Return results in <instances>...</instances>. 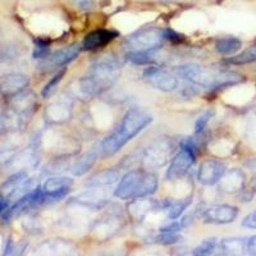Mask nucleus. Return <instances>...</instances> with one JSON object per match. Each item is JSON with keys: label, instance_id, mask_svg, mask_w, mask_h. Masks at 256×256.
<instances>
[{"label": "nucleus", "instance_id": "nucleus-1", "mask_svg": "<svg viewBox=\"0 0 256 256\" xmlns=\"http://www.w3.org/2000/svg\"><path fill=\"white\" fill-rule=\"evenodd\" d=\"M122 63L112 54L102 56L95 62L86 76L81 77L73 88V96L82 99H92L113 86L120 76Z\"/></svg>", "mask_w": 256, "mask_h": 256}, {"label": "nucleus", "instance_id": "nucleus-2", "mask_svg": "<svg viewBox=\"0 0 256 256\" xmlns=\"http://www.w3.org/2000/svg\"><path fill=\"white\" fill-rule=\"evenodd\" d=\"M152 122V116L142 108H131L122 118L118 127L100 144V156L110 158L118 152L126 144L134 140Z\"/></svg>", "mask_w": 256, "mask_h": 256}, {"label": "nucleus", "instance_id": "nucleus-3", "mask_svg": "<svg viewBox=\"0 0 256 256\" xmlns=\"http://www.w3.org/2000/svg\"><path fill=\"white\" fill-rule=\"evenodd\" d=\"M177 76L195 84L196 88L216 91L244 81L242 74L218 67H202L198 64H184L176 70Z\"/></svg>", "mask_w": 256, "mask_h": 256}, {"label": "nucleus", "instance_id": "nucleus-4", "mask_svg": "<svg viewBox=\"0 0 256 256\" xmlns=\"http://www.w3.org/2000/svg\"><path fill=\"white\" fill-rule=\"evenodd\" d=\"M159 186L158 176L148 169H132L123 176L114 190V196L120 200L148 198L154 195Z\"/></svg>", "mask_w": 256, "mask_h": 256}, {"label": "nucleus", "instance_id": "nucleus-5", "mask_svg": "<svg viewBox=\"0 0 256 256\" xmlns=\"http://www.w3.org/2000/svg\"><path fill=\"white\" fill-rule=\"evenodd\" d=\"M176 152V142L169 137H160L146 146L141 154V162L148 170L163 168L172 159Z\"/></svg>", "mask_w": 256, "mask_h": 256}, {"label": "nucleus", "instance_id": "nucleus-6", "mask_svg": "<svg viewBox=\"0 0 256 256\" xmlns=\"http://www.w3.org/2000/svg\"><path fill=\"white\" fill-rule=\"evenodd\" d=\"M196 154H198V145L192 137L182 141L180 145V152L170 160L166 174V180H176L186 176L192 166L195 164Z\"/></svg>", "mask_w": 256, "mask_h": 256}, {"label": "nucleus", "instance_id": "nucleus-7", "mask_svg": "<svg viewBox=\"0 0 256 256\" xmlns=\"http://www.w3.org/2000/svg\"><path fill=\"white\" fill-rule=\"evenodd\" d=\"M164 31L156 27H145L134 35L128 36L123 45L128 52H152L166 44Z\"/></svg>", "mask_w": 256, "mask_h": 256}, {"label": "nucleus", "instance_id": "nucleus-8", "mask_svg": "<svg viewBox=\"0 0 256 256\" xmlns=\"http://www.w3.org/2000/svg\"><path fill=\"white\" fill-rule=\"evenodd\" d=\"M36 105H38V100H36L35 92L24 88L20 92L13 95L12 98H9L8 110H10L18 116L22 128L24 130L31 120L34 113H35Z\"/></svg>", "mask_w": 256, "mask_h": 256}, {"label": "nucleus", "instance_id": "nucleus-9", "mask_svg": "<svg viewBox=\"0 0 256 256\" xmlns=\"http://www.w3.org/2000/svg\"><path fill=\"white\" fill-rule=\"evenodd\" d=\"M81 50L82 45L73 44L54 52H50L46 58L41 59V62L38 63V70L42 72H48L56 67H66L67 64H70L80 56Z\"/></svg>", "mask_w": 256, "mask_h": 256}, {"label": "nucleus", "instance_id": "nucleus-10", "mask_svg": "<svg viewBox=\"0 0 256 256\" xmlns=\"http://www.w3.org/2000/svg\"><path fill=\"white\" fill-rule=\"evenodd\" d=\"M142 78L146 84L163 92H172L178 88L177 77L160 67H148L142 72Z\"/></svg>", "mask_w": 256, "mask_h": 256}, {"label": "nucleus", "instance_id": "nucleus-11", "mask_svg": "<svg viewBox=\"0 0 256 256\" xmlns=\"http://www.w3.org/2000/svg\"><path fill=\"white\" fill-rule=\"evenodd\" d=\"M237 216H238V209L236 206L227 204L212 205V206H208L204 210H201L200 214L204 223L216 224V226L233 223L236 220Z\"/></svg>", "mask_w": 256, "mask_h": 256}, {"label": "nucleus", "instance_id": "nucleus-12", "mask_svg": "<svg viewBox=\"0 0 256 256\" xmlns=\"http://www.w3.org/2000/svg\"><path fill=\"white\" fill-rule=\"evenodd\" d=\"M106 187H91L88 191L74 196L70 202L88 208L90 210H102L109 204V198L106 194Z\"/></svg>", "mask_w": 256, "mask_h": 256}, {"label": "nucleus", "instance_id": "nucleus-13", "mask_svg": "<svg viewBox=\"0 0 256 256\" xmlns=\"http://www.w3.org/2000/svg\"><path fill=\"white\" fill-rule=\"evenodd\" d=\"M72 186L73 180L70 177H63V176L49 177L41 186L45 194V202L48 201L52 202V201H59L64 198L70 194Z\"/></svg>", "mask_w": 256, "mask_h": 256}, {"label": "nucleus", "instance_id": "nucleus-14", "mask_svg": "<svg viewBox=\"0 0 256 256\" xmlns=\"http://www.w3.org/2000/svg\"><path fill=\"white\" fill-rule=\"evenodd\" d=\"M227 168L216 159H208L198 169V180L202 186H216L223 177Z\"/></svg>", "mask_w": 256, "mask_h": 256}, {"label": "nucleus", "instance_id": "nucleus-15", "mask_svg": "<svg viewBox=\"0 0 256 256\" xmlns=\"http://www.w3.org/2000/svg\"><path fill=\"white\" fill-rule=\"evenodd\" d=\"M72 116V99L70 98H62L49 105L45 112V120L52 124H60L67 122Z\"/></svg>", "mask_w": 256, "mask_h": 256}, {"label": "nucleus", "instance_id": "nucleus-16", "mask_svg": "<svg viewBox=\"0 0 256 256\" xmlns=\"http://www.w3.org/2000/svg\"><path fill=\"white\" fill-rule=\"evenodd\" d=\"M118 32L114 30H95L90 32L88 36H84L82 41V50L86 52H94L99 50L109 45L113 40L118 38Z\"/></svg>", "mask_w": 256, "mask_h": 256}, {"label": "nucleus", "instance_id": "nucleus-17", "mask_svg": "<svg viewBox=\"0 0 256 256\" xmlns=\"http://www.w3.org/2000/svg\"><path fill=\"white\" fill-rule=\"evenodd\" d=\"M123 220H124V218H123L122 210H116V208H114V209H112V212H106L102 218L98 219V222L94 224V232L102 233L106 238V237L114 234L122 227Z\"/></svg>", "mask_w": 256, "mask_h": 256}, {"label": "nucleus", "instance_id": "nucleus-18", "mask_svg": "<svg viewBox=\"0 0 256 256\" xmlns=\"http://www.w3.org/2000/svg\"><path fill=\"white\" fill-rule=\"evenodd\" d=\"M244 184H246L244 173L237 168L226 170L223 177L218 182L219 190L224 194H238L244 188Z\"/></svg>", "mask_w": 256, "mask_h": 256}, {"label": "nucleus", "instance_id": "nucleus-19", "mask_svg": "<svg viewBox=\"0 0 256 256\" xmlns=\"http://www.w3.org/2000/svg\"><path fill=\"white\" fill-rule=\"evenodd\" d=\"M30 80L24 74L20 73H10L0 78V92L4 98H12L16 94L20 92L28 86Z\"/></svg>", "mask_w": 256, "mask_h": 256}, {"label": "nucleus", "instance_id": "nucleus-20", "mask_svg": "<svg viewBox=\"0 0 256 256\" xmlns=\"http://www.w3.org/2000/svg\"><path fill=\"white\" fill-rule=\"evenodd\" d=\"M159 209H160L159 201L152 200V198H134V200L127 205L128 214L131 216L132 219L138 222L144 220V219L148 216V212H155V210H159Z\"/></svg>", "mask_w": 256, "mask_h": 256}, {"label": "nucleus", "instance_id": "nucleus-21", "mask_svg": "<svg viewBox=\"0 0 256 256\" xmlns=\"http://www.w3.org/2000/svg\"><path fill=\"white\" fill-rule=\"evenodd\" d=\"M100 156V146L98 148H91L90 152H88L84 155H82L81 158L74 162L72 166H70V172L73 176L80 177V176H84V173L88 172L94 166H95L96 160Z\"/></svg>", "mask_w": 256, "mask_h": 256}, {"label": "nucleus", "instance_id": "nucleus-22", "mask_svg": "<svg viewBox=\"0 0 256 256\" xmlns=\"http://www.w3.org/2000/svg\"><path fill=\"white\" fill-rule=\"evenodd\" d=\"M192 196L180 198V200H172V198H166L160 202V209L166 210L169 219H178L184 210L188 209L190 205L192 204Z\"/></svg>", "mask_w": 256, "mask_h": 256}, {"label": "nucleus", "instance_id": "nucleus-23", "mask_svg": "<svg viewBox=\"0 0 256 256\" xmlns=\"http://www.w3.org/2000/svg\"><path fill=\"white\" fill-rule=\"evenodd\" d=\"M246 240L242 237H226L219 241L218 248L224 255H238L246 250Z\"/></svg>", "mask_w": 256, "mask_h": 256}, {"label": "nucleus", "instance_id": "nucleus-24", "mask_svg": "<svg viewBox=\"0 0 256 256\" xmlns=\"http://www.w3.org/2000/svg\"><path fill=\"white\" fill-rule=\"evenodd\" d=\"M120 180V172L116 169H106L102 172L94 174L88 180V187H109L118 182Z\"/></svg>", "mask_w": 256, "mask_h": 256}, {"label": "nucleus", "instance_id": "nucleus-25", "mask_svg": "<svg viewBox=\"0 0 256 256\" xmlns=\"http://www.w3.org/2000/svg\"><path fill=\"white\" fill-rule=\"evenodd\" d=\"M242 46V41L233 36H227V38H218L216 42V49L219 54L226 56H230L234 52H238Z\"/></svg>", "mask_w": 256, "mask_h": 256}, {"label": "nucleus", "instance_id": "nucleus-26", "mask_svg": "<svg viewBox=\"0 0 256 256\" xmlns=\"http://www.w3.org/2000/svg\"><path fill=\"white\" fill-rule=\"evenodd\" d=\"M42 250L50 251L49 254H60V255H73L76 254V246L66 240H54L42 244Z\"/></svg>", "mask_w": 256, "mask_h": 256}, {"label": "nucleus", "instance_id": "nucleus-27", "mask_svg": "<svg viewBox=\"0 0 256 256\" xmlns=\"http://www.w3.org/2000/svg\"><path fill=\"white\" fill-rule=\"evenodd\" d=\"M226 62L230 64H234V66H242V64L255 63L256 62V42L248 46V49L240 52L236 56H230L226 59Z\"/></svg>", "mask_w": 256, "mask_h": 256}, {"label": "nucleus", "instance_id": "nucleus-28", "mask_svg": "<svg viewBox=\"0 0 256 256\" xmlns=\"http://www.w3.org/2000/svg\"><path fill=\"white\" fill-rule=\"evenodd\" d=\"M27 178H28V174H27V172H24V170L14 173V174L10 176V177L2 184V187H0L2 191L0 192H3L4 195H8L9 192L12 191V190H14L17 186H20V184H22V182H24Z\"/></svg>", "mask_w": 256, "mask_h": 256}, {"label": "nucleus", "instance_id": "nucleus-29", "mask_svg": "<svg viewBox=\"0 0 256 256\" xmlns=\"http://www.w3.org/2000/svg\"><path fill=\"white\" fill-rule=\"evenodd\" d=\"M126 59L131 62L132 64H136V66H150V64L154 63L152 52H127Z\"/></svg>", "mask_w": 256, "mask_h": 256}, {"label": "nucleus", "instance_id": "nucleus-30", "mask_svg": "<svg viewBox=\"0 0 256 256\" xmlns=\"http://www.w3.org/2000/svg\"><path fill=\"white\" fill-rule=\"evenodd\" d=\"M216 248H218V241H216V238H208L201 242L198 248H194L191 254L192 255H198V256L210 255V254H212L216 250Z\"/></svg>", "mask_w": 256, "mask_h": 256}, {"label": "nucleus", "instance_id": "nucleus-31", "mask_svg": "<svg viewBox=\"0 0 256 256\" xmlns=\"http://www.w3.org/2000/svg\"><path fill=\"white\" fill-rule=\"evenodd\" d=\"M18 152V148L14 145L0 146V168L8 166L16 158Z\"/></svg>", "mask_w": 256, "mask_h": 256}, {"label": "nucleus", "instance_id": "nucleus-32", "mask_svg": "<svg viewBox=\"0 0 256 256\" xmlns=\"http://www.w3.org/2000/svg\"><path fill=\"white\" fill-rule=\"evenodd\" d=\"M155 242L159 244H164V246H170V244H176L182 240L180 232H160V234L155 236Z\"/></svg>", "mask_w": 256, "mask_h": 256}, {"label": "nucleus", "instance_id": "nucleus-33", "mask_svg": "<svg viewBox=\"0 0 256 256\" xmlns=\"http://www.w3.org/2000/svg\"><path fill=\"white\" fill-rule=\"evenodd\" d=\"M50 54V44L49 41L42 40V38H36L35 49L32 52V56L35 59H44Z\"/></svg>", "mask_w": 256, "mask_h": 256}, {"label": "nucleus", "instance_id": "nucleus-34", "mask_svg": "<svg viewBox=\"0 0 256 256\" xmlns=\"http://www.w3.org/2000/svg\"><path fill=\"white\" fill-rule=\"evenodd\" d=\"M64 74H66V68L59 70L56 76L52 77V78L46 84H45L44 88H42V91H41V95H42V98H45V99H46V98H50V96H52V94L54 92V90L56 88V86H58L59 82L62 81V77H63Z\"/></svg>", "mask_w": 256, "mask_h": 256}, {"label": "nucleus", "instance_id": "nucleus-35", "mask_svg": "<svg viewBox=\"0 0 256 256\" xmlns=\"http://www.w3.org/2000/svg\"><path fill=\"white\" fill-rule=\"evenodd\" d=\"M214 114H216V110H214V109H208V110H205L204 113L198 116L195 122V134H200L204 132V130L206 128V126H208V123L212 120V118L214 116Z\"/></svg>", "mask_w": 256, "mask_h": 256}, {"label": "nucleus", "instance_id": "nucleus-36", "mask_svg": "<svg viewBox=\"0 0 256 256\" xmlns=\"http://www.w3.org/2000/svg\"><path fill=\"white\" fill-rule=\"evenodd\" d=\"M20 52H18L17 46L13 45H0V63H6V62L13 60L17 58Z\"/></svg>", "mask_w": 256, "mask_h": 256}, {"label": "nucleus", "instance_id": "nucleus-37", "mask_svg": "<svg viewBox=\"0 0 256 256\" xmlns=\"http://www.w3.org/2000/svg\"><path fill=\"white\" fill-rule=\"evenodd\" d=\"M182 224L180 222H177L176 219H172V220H169L168 223H164L162 227L159 228L160 232H180L182 230Z\"/></svg>", "mask_w": 256, "mask_h": 256}, {"label": "nucleus", "instance_id": "nucleus-38", "mask_svg": "<svg viewBox=\"0 0 256 256\" xmlns=\"http://www.w3.org/2000/svg\"><path fill=\"white\" fill-rule=\"evenodd\" d=\"M164 36H166V41H170V42H174V44H180L184 40V38L177 32L172 31V30H166L164 31Z\"/></svg>", "mask_w": 256, "mask_h": 256}, {"label": "nucleus", "instance_id": "nucleus-39", "mask_svg": "<svg viewBox=\"0 0 256 256\" xmlns=\"http://www.w3.org/2000/svg\"><path fill=\"white\" fill-rule=\"evenodd\" d=\"M242 226L250 228V230H256V210L244 216V220H242Z\"/></svg>", "mask_w": 256, "mask_h": 256}, {"label": "nucleus", "instance_id": "nucleus-40", "mask_svg": "<svg viewBox=\"0 0 256 256\" xmlns=\"http://www.w3.org/2000/svg\"><path fill=\"white\" fill-rule=\"evenodd\" d=\"M73 3L82 10H92L96 6L95 0H73Z\"/></svg>", "mask_w": 256, "mask_h": 256}, {"label": "nucleus", "instance_id": "nucleus-41", "mask_svg": "<svg viewBox=\"0 0 256 256\" xmlns=\"http://www.w3.org/2000/svg\"><path fill=\"white\" fill-rule=\"evenodd\" d=\"M246 254L248 255H256V234L246 240Z\"/></svg>", "mask_w": 256, "mask_h": 256}, {"label": "nucleus", "instance_id": "nucleus-42", "mask_svg": "<svg viewBox=\"0 0 256 256\" xmlns=\"http://www.w3.org/2000/svg\"><path fill=\"white\" fill-rule=\"evenodd\" d=\"M240 194V198H241L242 202H250L254 198V194H255V190L251 188V190H246L244 188L242 191L238 192Z\"/></svg>", "mask_w": 256, "mask_h": 256}, {"label": "nucleus", "instance_id": "nucleus-43", "mask_svg": "<svg viewBox=\"0 0 256 256\" xmlns=\"http://www.w3.org/2000/svg\"><path fill=\"white\" fill-rule=\"evenodd\" d=\"M194 222H195V216H194V214H187V216H184V218H182L180 224H182V227L184 228H188L194 224Z\"/></svg>", "mask_w": 256, "mask_h": 256}, {"label": "nucleus", "instance_id": "nucleus-44", "mask_svg": "<svg viewBox=\"0 0 256 256\" xmlns=\"http://www.w3.org/2000/svg\"><path fill=\"white\" fill-rule=\"evenodd\" d=\"M9 208V200L3 192H0V214H3L6 209Z\"/></svg>", "mask_w": 256, "mask_h": 256}, {"label": "nucleus", "instance_id": "nucleus-45", "mask_svg": "<svg viewBox=\"0 0 256 256\" xmlns=\"http://www.w3.org/2000/svg\"><path fill=\"white\" fill-rule=\"evenodd\" d=\"M6 134V128H4L3 120H2V116H0V134Z\"/></svg>", "mask_w": 256, "mask_h": 256}, {"label": "nucleus", "instance_id": "nucleus-46", "mask_svg": "<svg viewBox=\"0 0 256 256\" xmlns=\"http://www.w3.org/2000/svg\"><path fill=\"white\" fill-rule=\"evenodd\" d=\"M251 188H254L256 191V173H255V176H254L252 180H251Z\"/></svg>", "mask_w": 256, "mask_h": 256}, {"label": "nucleus", "instance_id": "nucleus-47", "mask_svg": "<svg viewBox=\"0 0 256 256\" xmlns=\"http://www.w3.org/2000/svg\"><path fill=\"white\" fill-rule=\"evenodd\" d=\"M163 2H174V0H163Z\"/></svg>", "mask_w": 256, "mask_h": 256}, {"label": "nucleus", "instance_id": "nucleus-48", "mask_svg": "<svg viewBox=\"0 0 256 256\" xmlns=\"http://www.w3.org/2000/svg\"><path fill=\"white\" fill-rule=\"evenodd\" d=\"M0 96H3V95H2V92H0Z\"/></svg>", "mask_w": 256, "mask_h": 256}]
</instances>
